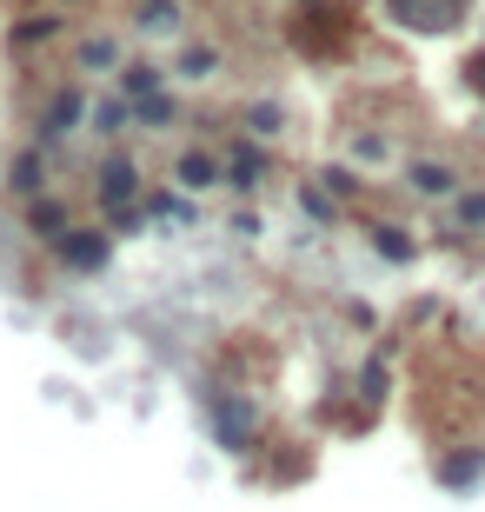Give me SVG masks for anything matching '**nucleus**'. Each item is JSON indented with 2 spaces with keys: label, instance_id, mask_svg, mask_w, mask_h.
<instances>
[{
  "label": "nucleus",
  "instance_id": "2",
  "mask_svg": "<svg viewBox=\"0 0 485 512\" xmlns=\"http://www.w3.org/2000/svg\"><path fill=\"white\" fill-rule=\"evenodd\" d=\"M466 87L485 100V54H472V60H466Z\"/></svg>",
  "mask_w": 485,
  "mask_h": 512
},
{
  "label": "nucleus",
  "instance_id": "1",
  "mask_svg": "<svg viewBox=\"0 0 485 512\" xmlns=\"http://www.w3.org/2000/svg\"><path fill=\"white\" fill-rule=\"evenodd\" d=\"M386 7L406 20V27H419V34H452V27L466 20V0H386Z\"/></svg>",
  "mask_w": 485,
  "mask_h": 512
}]
</instances>
